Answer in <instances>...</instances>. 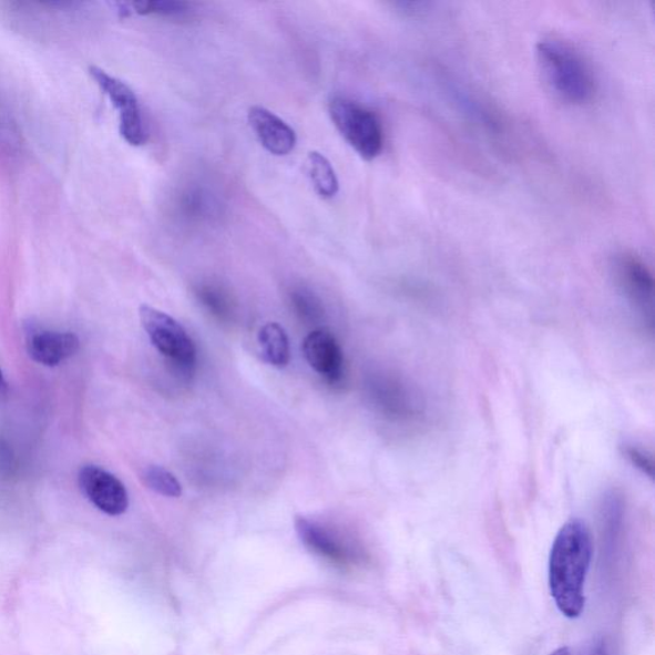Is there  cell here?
I'll return each mask as SVG.
<instances>
[{"mask_svg": "<svg viewBox=\"0 0 655 655\" xmlns=\"http://www.w3.org/2000/svg\"><path fill=\"white\" fill-rule=\"evenodd\" d=\"M131 12L140 16H162V18H184L190 4L181 0H141L130 3Z\"/></svg>", "mask_w": 655, "mask_h": 655, "instance_id": "e0dca14e", "label": "cell"}, {"mask_svg": "<svg viewBox=\"0 0 655 655\" xmlns=\"http://www.w3.org/2000/svg\"><path fill=\"white\" fill-rule=\"evenodd\" d=\"M215 198L203 188L186 191L181 197L180 207L185 217L194 221L211 218L217 211Z\"/></svg>", "mask_w": 655, "mask_h": 655, "instance_id": "9a60e30c", "label": "cell"}, {"mask_svg": "<svg viewBox=\"0 0 655 655\" xmlns=\"http://www.w3.org/2000/svg\"><path fill=\"white\" fill-rule=\"evenodd\" d=\"M3 386H4V377H3L2 369H0V388H2Z\"/></svg>", "mask_w": 655, "mask_h": 655, "instance_id": "603a6c76", "label": "cell"}, {"mask_svg": "<svg viewBox=\"0 0 655 655\" xmlns=\"http://www.w3.org/2000/svg\"><path fill=\"white\" fill-rule=\"evenodd\" d=\"M141 479L149 489L157 494L171 497V499H178L182 494V487L177 478L162 467H147L141 474Z\"/></svg>", "mask_w": 655, "mask_h": 655, "instance_id": "2e32d148", "label": "cell"}, {"mask_svg": "<svg viewBox=\"0 0 655 655\" xmlns=\"http://www.w3.org/2000/svg\"><path fill=\"white\" fill-rule=\"evenodd\" d=\"M81 491L96 509L120 516L129 509V493L119 478L102 468L88 465L79 475Z\"/></svg>", "mask_w": 655, "mask_h": 655, "instance_id": "ba28073f", "label": "cell"}, {"mask_svg": "<svg viewBox=\"0 0 655 655\" xmlns=\"http://www.w3.org/2000/svg\"><path fill=\"white\" fill-rule=\"evenodd\" d=\"M198 297L202 298L204 305L214 314H226L228 310V300L222 288L214 285H203L197 289Z\"/></svg>", "mask_w": 655, "mask_h": 655, "instance_id": "d6986e66", "label": "cell"}, {"mask_svg": "<svg viewBox=\"0 0 655 655\" xmlns=\"http://www.w3.org/2000/svg\"><path fill=\"white\" fill-rule=\"evenodd\" d=\"M624 454L635 469L641 471L645 477L653 479L654 462L651 454L637 449V447L634 446H626L624 449Z\"/></svg>", "mask_w": 655, "mask_h": 655, "instance_id": "ffe728a7", "label": "cell"}, {"mask_svg": "<svg viewBox=\"0 0 655 655\" xmlns=\"http://www.w3.org/2000/svg\"><path fill=\"white\" fill-rule=\"evenodd\" d=\"M329 115L339 134L364 161H375L383 151V127L369 108L351 99L336 96L329 103Z\"/></svg>", "mask_w": 655, "mask_h": 655, "instance_id": "3957f363", "label": "cell"}, {"mask_svg": "<svg viewBox=\"0 0 655 655\" xmlns=\"http://www.w3.org/2000/svg\"><path fill=\"white\" fill-rule=\"evenodd\" d=\"M247 120L265 151L277 156H286L294 152L297 143L296 132L267 108L252 106Z\"/></svg>", "mask_w": 655, "mask_h": 655, "instance_id": "9c48e42d", "label": "cell"}, {"mask_svg": "<svg viewBox=\"0 0 655 655\" xmlns=\"http://www.w3.org/2000/svg\"><path fill=\"white\" fill-rule=\"evenodd\" d=\"M584 655H607V651H605L603 643H594L593 645L589 646V649L584 653Z\"/></svg>", "mask_w": 655, "mask_h": 655, "instance_id": "44dd1931", "label": "cell"}, {"mask_svg": "<svg viewBox=\"0 0 655 655\" xmlns=\"http://www.w3.org/2000/svg\"><path fill=\"white\" fill-rule=\"evenodd\" d=\"M291 300L295 309L303 318H318L321 315V305L318 297L305 288L294 289Z\"/></svg>", "mask_w": 655, "mask_h": 655, "instance_id": "ac0fdd59", "label": "cell"}, {"mask_svg": "<svg viewBox=\"0 0 655 655\" xmlns=\"http://www.w3.org/2000/svg\"><path fill=\"white\" fill-rule=\"evenodd\" d=\"M593 550L591 529L580 519L567 521L554 538L549 565L550 591L559 611L567 618L582 616L585 608Z\"/></svg>", "mask_w": 655, "mask_h": 655, "instance_id": "6da1fadb", "label": "cell"}, {"mask_svg": "<svg viewBox=\"0 0 655 655\" xmlns=\"http://www.w3.org/2000/svg\"><path fill=\"white\" fill-rule=\"evenodd\" d=\"M551 655H571V652L569 648H560V649L555 651L554 653H552Z\"/></svg>", "mask_w": 655, "mask_h": 655, "instance_id": "7402d4cb", "label": "cell"}, {"mask_svg": "<svg viewBox=\"0 0 655 655\" xmlns=\"http://www.w3.org/2000/svg\"><path fill=\"white\" fill-rule=\"evenodd\" d=\"M536 61L552 93L571 105H583L595 94L591 65L567 41L544 39L536 45Z\"/></svg>", "mask_w": 655, "mask_h": 655, "instance_id": "7a4b0ae2", "label": "cell"}, {"mask_svg": "<svg viewBox=\"0 0 655 655\" xmlns=\"http://www.w3.org/2000/svg\"><path fill=\"white\" fill-rule=\"evenodd\" d=\"M89 73L120 112V132L124 141L132 146L144 145L147 135L134 91L123 81L111 76L95 65H91Z\"/></svg>", "mask_w": 655, "mask_h": 655, "instance_id": "5b68a950", "label": "cell"}, {"mask_svg": "<svg viewBox=\"0 0 655 655\" xmlns=\"http://www.w3.org/2000/svg\"><path fill=\"white\" fill-rule=\"evenodd\" d=\"M259 344L265 361L273 367L285 368L291 359L288 336L278 323H268L259 331Z\"/></svg>", "mask_w": 655, "mask_h": 655, "instance_id": "4fadbf2b", "label": "cell"}, {"mask_svg": "<svg viewBox=\"0 0 655 655\" xmlns=\"http://www.w3.org/2000/svg\"><path fill=\"white\" fill-rule=\"evenodd\" d=\"M79 348L80 339L71 331H39L28 344L30 358L45 367H57L72 358Z\"/></svg>", "mask_w": 655, "mask_h": 655, "instance_id": "8fae6325", "label": "cell"}, {"mask_svg": "<svg viewBox=\"0 0 655 655\" xmlns=\"http://www.w3.org/2000/svg\"><path fill=\"white\" fill-rule=\"evenodd\" d=\"M296 530L306 549L335 565L355 566L364 561V554L358 546L317 521L297 518Z\"/></svg>", "mask_w": 655, "mask_h": 655, "instance_id": "52a82bcc", "label": "cell"}, {"mask_svg": "<svg viewBox=\"0 0 655 655\" xmlns=\"http://www.w3.org/2000/svg\"><path fill=\"white\" fill-rule=\"evenodd\" d=\"M308 173L311 184L323 198L335 197L339 190L338 178L334 165L327 157L318 152H311L308 156Z\"/></svg>", "mask_w": 655, "mask_h": 655, "instance_id": "5bb4252c", "label": "cell"}, {"mask_svg": "<svg viewBox=\"0 0 655 655\" xmlns=\"http://www.w3.org/2000/svg\"><path fill=\"white\" fill-rule=\"evenodd\" d=\"M303 352L310 367L331 383L342 378L344 354L330 330H313L304 339Z\"/></svg>", "mask_w": 655, "mask_h": 655, "instance_id": "30bf717a", "label": "cell"}, {"mask_svg": "<svg viewBox=\"0 0 655 655\" xmlns=\"http://www.w3.org/2000/svg\"><path fill=\"white\" fill-rule=\"evenodd\" d=\"M615 276L630 304L653 327L654 278L648 265L634 253H622L615 259Z\"/></svg>", "mask_w": 655, "mask_h": 655, "instance_id": "8992f818", "label": "cell"}, {"mask_svg": "<svg viewBox=\"0 0 655 655\" xmlns=\"http://www.w3.org/2000/svg\"><path fill=\"white\" fill-rule=\"evenodd\" d=\"M381 406L396 420L412 421L419 419L421 405L417 396L397 380L385 381L380 389Z\"/></svg>", "mask_w": 655, "mask_h": 655, "instance_id": "7c38bea8", "label": "cell"}, {"mask_svg": "<svg viewBox=\"0 0 655 655\" xmlns=\"http://www.w3.org/2000/svg\"><path fill=\"white\" fill-rule=\"evenodd\" d=\"M140 319L152 344L172 367L190 375L196 364V348L184 327L168 314L156 310L152 306L140 308Z\"/></svg>", "mask_w": 655, "mask_h": 655, "instance_id": "277c9868", "label": "cell"}]
</instances>
